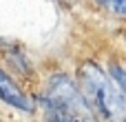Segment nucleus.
I'll return each instance as SVG.
<instances>
[{"label":"nucleus","mask_w":126,"mask_h":122,"mask_svg":"<svg viewBox=\"0 0 126 122\" xmlns=\"http://www.w3.org/2000/svg\"><path fill=\"white\" fill-rule=\"evenodd\" d=\"M82 91L91 109L106 122H126V96L111 76L95 62H84L80 69Z\"/></svg>","instance_id":"obj_1"},{"label":"nucleus","mask_w":126,"mask_h":122,"mask_svg":"<svg viewBox=\"0 0 126 122\" xmlns=\"http://www.w3.org/2000/svg\"><path fill=\"white\" fill-rule=\"evenodd\" d=\"M49 109H53L55 118H89L93 113L82 87H78L69 76L58 73L49 80V89L44 96Z\"/></svg>","instance_id":"obj_2"},{"label":"nucleus","mask_w":126,"mask_h":122,"mask_svg":"<svg viewBox=\"0 0 126 122\" xmlns=\"http://www.w3.org/2000/svg\"><path fill=\"white\" fill-rule=\"evenodd\" d=\"M0 100L18 111H24V113H31L33 111V102L31 98L20 89V84L4 71L0 69Z\"/></svg>","instance_id":"obj_3"},{"label":"nucleus","mask_w":126,"mask_h":122,"mask_svg":"<svg viewBox=\"0 0 126 122\" xmlns=\"http://www.w3.org/2000/svg\"><path fill=\"white\" fill-rule=\"evenodd\" d=\"M100 2L115 18H126V0H100Z\"/></svg>","instance_id":"obj_4"},{"label":"nucleus","mask_w":126,"mask_h":122,"mask_svg":"<svg viewBox=\"0 0 126 122\" xmlns=\"http://www.w3.org/2000/svg\"><path fill=\"white\" fill-rule=\"evenodd\" d=\"M109 76L115 80V84L122 89V93L126 96V69H124V67H120V64H111Z\"/></svg>","instance_id":"obj_5"},{"label":"nucleus","mask_w":126,"mask_h":122,"mask_svg":"<svg viewBox=\"0 0 126 122\" xmlns=\"http://www.w3.org/2000/svg\"><path fill=\"white\" fill-rule=\"evenodd\" d=\"M53 122H80L78 118H55Z\"/></svg>","instance_id":"obj_6"}]
</instances>
